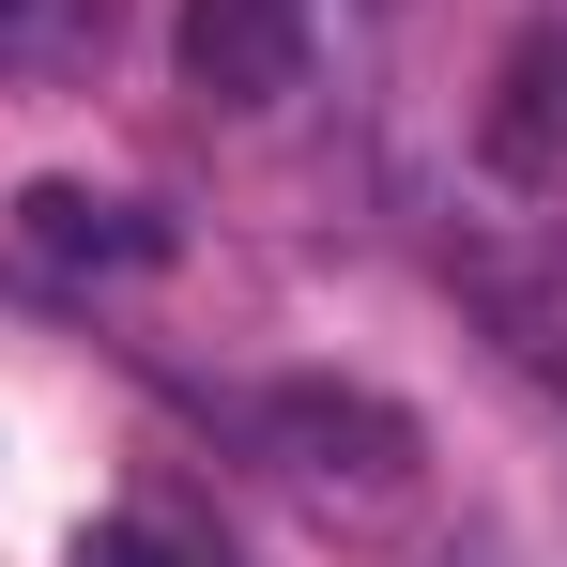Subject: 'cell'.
<instances>
[{
  "label": "cell",
  "instance_id": "obj_1",
  "mask_svg": "<svg viewBox=\"0 0 567 567\" xmlns=\"http://www.w3.org/2000/svg\"><path fill=\"white\" fill-rule=\"evenodd\" d=\"M185 78L215 107H277L307 78V0H185Z\"/></svg>",
  "mask_w": 567,
  "mask_h": 567
},
{
  "label": "cell",
  "instance_id": "obj_2",
  "mask_svg": "<svg viewBox=\"0 0 567 567\" xmlns=\"http://www.w3.org/2000/svg\"><path fill=\"white\" fill-rule=\"evenodd\" d=\"M553 138H567V47L537 31L506 62V107H491V169H553Z\"/></svg>",
  "mask_w": 567,
  "mask_h": 567
},
{
  "label": "cell",
  "instance_id": "obj_3",
  "mask_svg": "<svg viewBox=\"0 0 567 567\" xmlns=\"http://www.w3.org/2000/svg\"><path fill=\"white\" fill-rule=\"evenodd\" d=\"M31 230H47L62 261H154V230H123V199H78V185L31 199Z\"/></svg>",
  "mask_w": 567,
  "mask_h": 567
},
{
  "label": "cell",
  "instance_id": "obj_4",
  "mask_svg": "<svg viewBox=\"0 0 567 567\" xmlns=\"http://www.w3.org/2000/svg\"><path fill=\"white\" fill-rule=\"evenodd\" d=\"M78 567H199V553H185V537H154V522H93Z\"/></svg>",
  "mask_w": 567,
  "mask_h": 567
},
{
  "label": "cell",
  "instance_id": "obj_5",
  "mask_svg": "<svg viewBox=\"0 0 567 567\" xmlns=\"http://www.w3.org/2000/svg\"><path fill=\"white\" fill-rule=\"evenodd\" d=\"M0 16H16V0H0Z\"/></svg>",
  "mask_w": 567,
  "mask_h": 567
}]
</instances>
